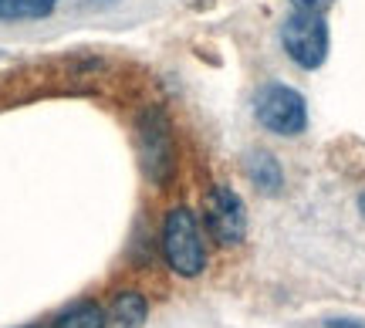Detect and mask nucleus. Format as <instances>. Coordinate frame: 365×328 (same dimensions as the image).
Masks as SVG:
<instances>
[{"mask_svg":"<svg viewBox=\"0 0 365 328\" xmlns=\"http://www.w3.org/2000/svg\"><path fill=\"white\" fill-rule=\"evenodd\" d=\"M257 122L274 135H301L308 125L304 95L291 85H264L257 95Z\"/></svg>","mask_w":365,"mask_h":328,"instance_id":"nucleus-4","label":"nucleus"},{"mask_svg":"<svg viewBox=\"0 0 365 328\" xmlns=\"http://www.w3.org/2000/svg\"><path fill=\"white\" fill-rule=\"evenodd\" d=\"M58 7V0H0V21H41Z\"/></svg>","mask_w":365,"mask_h":328,"instance_id":"nucleus-9","label":"nucleus"},{"mask_svg":"<svg viewBox=\"0 0 365 328\" xmlns=\"http://www.w3.org/2000/svg\"><path fill=\"white\" fill-rule=\"evenodd\" d=\"M247 176L261 193H277V190L284 186V173H281V166H277V159H274L271 153H250Z\"/></svg>","mask_w":365,"mask_h":328,"instance_id":"nucleus-7","label":"nucleus"},{"mask_svg":"<svg viewBox=\"0 0 365 328\" xmlns=\"http://www.w3.org/2000/svg\"><path fill=\"white\" fill-rule=\"evenodd\" d=\"M291 4H294L298 11H314V14H325L328 7L335 4V0H291Z\"/></svg>","mask_w":365,"mask_h":328,"instance_id":"nucleus-10","label":"nucleus"},{"mask_svg":"<svg viewBox=\"0 0 365 328\" xmlns=\"http://www.w3.org/2000/svg\"><path fill=\"white\" fill-rule=\"evenodd\" d=\"M328 328H365L362 322H352V318H335V322H328Z\"/></svg>","mask_w":365,"mask_h":328,"instance_id":"nucleus-11","label":"nucleus"},{"mask_svg":"<svg viewBox=\"0 0 365 328\" xmlns=\"http://www.w3.org/2000/svg\"><path fill=\"white\" fill-rule=\"evenodd\" d=\"M105 322H108V315L98 302H78L54 318L51 328H105Z\"/></svg>","mask_w":365,"mask_h":328,"instance_id":"nucleus-8","label":"nucleus"},{"mask_svg":"<svg viewBox=\"0 0 365 328\" xmlns=\"http://www.w3.org/2000/svg\"><path fill=\"white\" fill-rule=\"evenodd\" d=\"M281 44H284L287 58H291L294 65L308 68V71L322 68L328 58L325 17L314 11H294L284 24H281Z\"/></svg>","mask_w":365,"mask_h":328,"instance_id":"nucleus-3","label":"nucleus"},{"mask_svg":"<svg viewBox=\"0 0 365 328\" xmlns=\"http://www.w3.org/2000/svg\"><path fill=\"white\" fill-rule=\"evenodd\" d=\"M203 220H207L210 237H213L217 244H223V247L240 244L244 234H247V210H244V200L223 183L207 190V197H203Z\"/></svg>","mask_w":365,"mask_h":328,"instance_id":"nucleus-5","label":"nucleus"},{"mask_svg":"<svg viewBox=\"0 0 365 328\" xmlns=\"http://www.w3.org/2000/svg\"><path fill=\"white\" fill-rule=\"evenodd\" d=\"M135 143H139V163L149 183L166 186L176 176V139L166 112L159 106H145L135 116Z\"/></svg>","mask_w":365,"mask_h":328,"instance_id":"nucleus-1","label":"nucleus"},{"mask_svg":"<svg viewBox=\"0 0 365 328\" xmlns=\"http://www.w3.org/2000/svg\"><path fill=\"white\" fill-rule=\"evenodd\" d=\"M359 210H362V217H365V193H362V200H359Z\"/></svg>","mask_w":365,"mask_h":328,"instance_id":"nucleus-12","label":"nucleus"},{"mask_svg":"<svg viewBox=\"0 0 365 328\" xmlns=\"http://www.w3.org/2000/svg\"><path fill=\"white\" fill-rule=\"evenodd\" d=\"M163 254L180 277H196L207 267V244L200 237V223L190 207H173L163 223Z\"/></svg>","mask_w":365,"mask_h":328,"instance_id":"nucleus-2","label":"nucleus"},{"mask_svg":"<svg viewBox=\"0 0 365 328\" xmlns=\"http://www.w3.org/2000/svg\"><path fill=\"white\" fill-rule=\"evenodd\" d=\"M108 315H112V322L118 328H139L149 318V302H145L139 291H118L115 298H112Z\"/></svg>","mask_w":365,"mask_h":328,"instance_id":"nucleus-6","label":"nucleus"}]
</instances>
